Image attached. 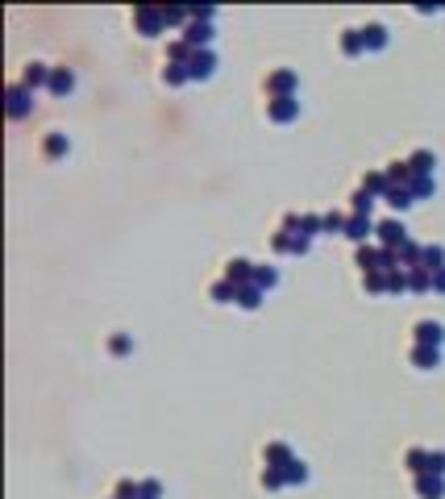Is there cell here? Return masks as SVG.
Here are the masks:
<instances>
[{"instance_id": "1", "label": "cell", "mask_w": 445, "mask_h": 499, "mask_svg": "<svg viewBox=\"0 0 445 499\" xmlns=\"http://www.w3.org/2000/svg\"><path fill=\"white\" fill-rule=\"evenodd\" d=\"M374 238L383 250H404V241H408V225L399 221V216H387V221H379L374 225Z\"/></svg>"}, {"instance_id": "2", "label": "cell", "mask_w": 445, "mask_h": 499, "mask_svg": "<svg viewBox=\"0 0 445 499\" xmlns=\"http://www.w3.org/2000/svg\"><path fill=\"white\" fill-rule=\"evenodd\" d=\"M300 92V75L292 71V67H275L271 75H267V96H296Z\"/></svg>"}, {"instance_id": "3", "label": "cell", "mask_w": 445, "mask_h": 499, "mask_svg": "<svg viewBox=\"0 0 445 499\" xmlns=\"http://www.w3.org/2000/svg\"><path fill=\"white\" fill-rule=\"evenodd\" d=\"M412 346H433V350H441L445 346V325L441 321H429V316L416 321V325H412Z\"/></svg>"}, {"instance_id": "4", "label": "cell", "mask_w": 445, "mask_h": 499, "mask_svg": "<svg viewBox=\"0 0 445 499\" xmlns=\"http://www.w3.org/2000/svg\"><path fill=\"white\" fill-rule=\"evenodd\" d=\"M133 25H138V34L142 38H158L167 21H163V9H133Z\"/></svg>"}, {"instance_id": "5", "label": "cell", "mask_w": 445, "mask_h": 499, "mask_svg": "<svg viewBox=\"0 0 445 499\" xmlns=\"http://www.w3.org/2000/svg\"><path fill=\"white\" fill-rule=\"evenodd\" d=\"M267 117L279 121V125L296 121L300 117V96H275V100H267Z\"/></svg>"}, {"instance_id": "6", "label": "cell", "mask_w": 445, "mask_h": 499, "mask_svg": "<svg viewBox=\"0 0 445 499\" xmlns=\"http://www.w3.org/2000/svg\"><path fill=\"white\" fill-rule=\"evenodd\" d=\"M217 71V50H192L188 59V79H208Z\"/></svg>"}, {"instance_id": "7", "label": "cell", "mask_w": 445, "mask_h": 499, "mask_svg": "<svg viewBox=\"0 0 445 499\" xmlns=\"http://www.w3.org/2000/svg\"><path fill=\"white\" fill-rule=\"evenodd\" d=\"M254 266H258V262H250V258H229L221 279H229L233 287H246V283H254Z\"/></svg>"}, {"instance_id": "8", "label": "cell", "mask_w": 445, "mask_h": 499, "mask_svg": "<svg viewBox=\"0 0 445 499\" xmlns=\"http://www.w3.org/2000/svg\"><path fill=\"white\" fill-rule=\"evenodd\" d=\"M374 225H379V221H371V216L349 213V221H346V238L354 241V246H367V241L374 238Z\"/></svg>"}, {"instance_id": "9", "label": "cell", "mask_w": 445, "mask_h": 499, "mask_svg": "<svg viewBox=\"0 0 445 499\" xmlns=\"http://www.w3.org/2000/svg\"><path fill=\"white\" fill-rule=\"evenodd\" d=\"M29 109H34V92L21 84H9V117H29Z\"/></svg>"}, {"instance_id": "10", "label": "cell", "mask_w": 445, "mask_h": 499, "mask_svg": "<svg viewBox=\"0 0 445 499\" xmlns=\"http://www.w3.org/2000/svg\"><path fill=\"white\" fill-rule=\"evenodd\" d=\"M50 71H54V67L38 63V59H34V63H25V71H21V88H29V92H34V88H50Z\"/></svg>"}, {"instance_id": "11", "label": "cell", "mask_w": 445, "mask_h": 499, "mask_svg": "<svg viewBox=\"0 0 445 499\" xmlns=\"http://www.w3.org/2000/svg\"><path fill=\"white\" fill-rule=\"evenodd\" d=\"M412 491L421 499H445V478L441 475H416L412 478Z\"/></svg>"}, {"instance_id": "12", "label": "cell", "mask_w": 445, "mask_h": 499, "mask_svg": "<svg viewBox=\"0 0 445 499\" xmlns=\"http://www.w3.org/2000/svg\"><path fill=\"white\" fill-rule=\"evenodd\" d=\"M408 166H412V175H437V154L429 146H416L408 154Z\"/></svg>"}, {"instance_id": "13", "label": "cell", "mask_w": 445, "mask_h": 499, "mask_svg": "<svg viewBox=\"0 0 445 499\" xmlns=\"http://www.w3.org/2000/svg\"><path fill=\"white\" fill-rule=\"evenodd\" d=\"M408 362H412L416 371H437V366H441V350H433V346H412V350H408Z\"/></svg>"}, {"instance_id": "14", "label": "cell", "mask_w": 445, "mask_h": 499, "mask_svg": "<svg viewBox=\"0 0 445 499\" xmlns=\"http://www.w3.org/2000/svg\"><path fill=\"white\" fill-rule=\"evenodd\" d=\"M262 462L283 470L287 462H296V453H292V445H287V441H267V450H262Z\"/></svg>"}, {"instance_id": "15", "label": "cell", "mask_w": 445, "mask_h": 499, "mask_svg": "<svg viewBox=\"0 0 445 499\" xmlns=\"http://www.w3.org/2000/svg\"><path fill=\"white\" fill-rule=\"evenodd\" d=\"M358 188H367L371 196H379V200H383V196H387V188H392V179H387V171H362V183H358Z\"/></svg>"}, {"instance_id": "16", "label": "cell", "mask_w": 445, "mask_h": 499, "mask_svg": "<svg viewBox=\"0 0 445 499\" xmlns=\"http://www.w3.org/2000/svg\"><path fill=\"white\" fill-rule=\"evenodd\" d=\"M383 171H387L392 188H408V183H412V166H408V158H392Z\"/></svg>"}, {"instance_id": "17", "label": "cell", "mask_w": 445, "mask_h": 499, "mask_svg": "<svg viewBox=\"0 0 445 499\" xmlns=\"http://www.w3.org/2000/svg\"><path fill=\"white\" fill-rule=\"evenodd\" d=\"M421 266L429 271V275L445 271V246H441V241H429V246H424V262H421Z\"/></svg>"}, {"instance_id": "18", "label": "cell", "mask_w": 445, "mask_h": 499, "mask_svg": "<svg viewBox=\"0 0 445 499\" xmlns=\"http://www.w3.org/2000/svg\"><path fill=\"white\" fill-rule=\"evenodd\" d=\"M75 88V71L71 67H54V71H50V92L54 96H67Z\"/></svg>"}, {"instance_id": "19", "label": "cell", "mask_w": 445, "mask_h": 499, "mask_svg": "<svg viewBox=\"0 0 445 499\" xmlns=\"http://www.w3.org/2000/svg\"><path fill=\"white\" fill-rule=\"evenodd\" d=\"M354 266H358L362 275H374V271H379V246H358V254H354Z\"/></svg>"}, {"instance_id": "20", "label": "cell", "mask_w": 445, "mask_h": 499, "mask_svg": "<svg viewBox=\"0 0 445 499\" xmlns=\"http://www.w3.org/2000/svg\"><path fill=\"white\" fill-rule=\"evenodd\" d=\"M267 300V291L262 287H254V283H246V287H237V308H246V312H254L258 304Z\"/></svg>"}, {"instance_id": "21", "label": "cell", "mask_w": 445, "mask_h": 499, "mask_svg": "<svg viewBox=\"0 0 445 499\" xmlns=\"http://www.w3.org/2000/svg\"><path fill=\"white\" fill-rule=\"evenodd\" d=\"M283 483H287V487H304V483H308V462H304V458L287 462V466H283Z\"/></svg>"}, {"instance_id": "22", "label": "cell", "mask_w": 445, "mask_h": 499, "mask_svg": "<svg viewBox=\"0 0 445 499\" xmlns=\"http://www.w3.org/2000/svg\"><path fill=\"white\" fill-rule=\"evenodd\" d=\"M383 200H387V204H392L396 213H408V208L416 204V196H412L408 188H387V196H383Z\"/></svg>"}, {"instance_id": "23", "label": "cell", "mask_w": 445, "mask_h": 499, "mask_svg": "<svg viewBox=\"0 0 445 499\" xmlns=\"http://www.w3.org/2000/svg\"><path fill=\"white\" fill-rule=\"evenodd\" d=\"M254 287H262V291L279 287V271H275L271 262H258V266H254Z\"/></svg>"}, {"instance_id": "24", "label": "cell", "mask_w": 445, "mask_h": 499, "mask_svg": "<svg viewBox=\"0 0 445 499\" xmlns=\"http://www.w3.org/2000/svg\"><path fill=\"white\" fill-rule=\"evenodd\" d=\"M367 50V38H362V29H342V54H362Z\"/></svg>"}, {"instance_id": "25", "label": "cell", "mask_w": 445, "mask_h": 499, "mask_svg": "<svg viewBox=\"0 0 445 499\" xmlns=\"http://www.w3.org/2000/svg\"><path fill=\"white\" fill-rule=\"evenodd\" d=\"M404 466L412 470V478H416V475H424V470H429V450H421V445H412V450L404 453Z\"/></svg>"}, {"instance_id": "26", "label": "cell", "mask_w": 445, "mask_h": 499, "mask_svg": "<svg viewBox=\"0 0 445 499\" xmlns=\"http://www.w3.org/2000/svg\"><path fill=\"white\" fill-rule=\"evenodd\" d=\"M362 38H367V50H383L387 46V25H379V21L362 25Z\"/></svg>"}, {"instance_id": "27", "label": "cell", "mask_w": 445, "mask_h": 499, "mask_svg": "<svg viewBox=\"0 0 445 499\" xmlns=\"http://www.w3.org/2000/svg\"><path fill=\"white\" fill-rule=\"evenodd\" d=\"M192 50H196V46H188L183 38H171V42H167V63H179V67H188Z\"/></svg>"}, {"instance_id": "28", "label": "cell", "mask_w": 445, "mask_h": 499, "mask_svg": "<svg viewBox=\"0 0 445 499\" xmlns=\"http://www.w3.org/2000/svg\"><path fill=\"white\" fill-rule=\"evenodd\" d=\"M408 191H412L416 200H429V196L437 191V175H412V183H408Z\"/></svg>"}, {"instance_id": "29", "label": "cell", "mask_w": 445, "mask_h": 499, "mask_svg": "<svg viewBox=\"0 0 445 499\" xmlns=\"http://www.w3.org/2000/svg\"><path fill=\"white\" fill-rule=\"evenodd\" d=\"M408 291H416V296L433 291V275H429L424 266H412V271H408Z\"/></svg>"}, {"instance_id": "30", "label": "cell", "mask_w": 445, "mask_h": 499, "mask_svg": "<svg viewBox=\"0 0 445 499\" xmlns=\"http://www.w3.org/2000/svg\"><path fill=\"white\" fill-rule=\"evenodd\" d=\"M374 200H379V196H371V191H367V188H358V191H354V196H349V213H358V216H371Z\"/></svg>"}, {"instance_id": "31", "label": "cell", "mask_w": 445, "mask_h": 499, "mask_svg": "<svg viewBox=\"0 0 445 499\" xmlns=\"http://www.w3.org/2000/svg\"><path fill=\"white\" fill-rule=\"evenodd\" d=\"M208 296H213L217 304H237V287L229 283V279H217V283L208 287Z\"/></svg>"}, {"instance_id": "32", "label": "cell", "mask_w": 445, "mask_h": 499, "mask_svg": "<svg viewBox=\"0 0 445 499\" xmlns=\"http://www.w3.org/2000/svg\"><path fill=\"white\" fill-rule=\"evenodd\" d=\"M300 233H304V238H317V233H324V216L321 213H300Z\"/></svg>"}, {"instance_id": "33", "label": "cell", "mask_w": 445, "mask_h": 499, "mask_svg": "<svg viewBox=\"0 0 445 499\" xmlns=\"http://www.w3.org/2000/svg\"><path fill=\"white\" fill-rule=\"evenodd\" d=\"M163 84H167V88L192 84V79H188V67H179V63H167V67H163Z\"/></svg>"}, {"instance_id": "34", "label": "cell", "mask_w": 445, "mask_h": 499, "mask_svg": "<svg viewBox=\"0 0 445 499\" xmlns=\"http://www.w3.org/2000/svg\"><path fill=\"white\" fill-rule=\"evenodd\" d=\"M258 483H262V491H279V487H287V483H283V470H279V466H262Z\"/></svg>"}, {"instance_id": "35", "label": "cell", "mask_w": 445, "mask_h": 499, "mask_svg": "<svg viewBox=\"0 0 445 499\" xmlns=\"http://www.w3.org/2000/svg\"><path fill=\"white\" fill-rule=\"evenodd\" d=\"M321 216H324V233H346L349 213H337V208H329V213H321Z\"/></svg>"}, {"instance_id": "36", "label": "cell", "mask_w": 445, "mask_h": 499, "mask_svg": "<svg viewBox=\"0 0 445 499\" xmlns=\"http://www.w3.org/2000/svg\"><path fill=\"white\" fill-rule=\"evenodd\" d=\"M138 499H163V483L158 478H138Z\"/></svg>"}, {"instance_id": "37", "label": "cell", "mask_w": 445, "mask_h": 499, "mask_svg": "<svg viewBox=\"0 0 445 499\" xmlns=\"http://www.w3.org/2000/svg\"><path fill=\"white\" fill-rule=\"evenodd\" d=\"M387 291H392V296H399V291H408V271H404V266H396V271H387Z\"/></svg>"}, {"instance_id": "38", "label": "cell", "mask_w": 445, "mask_h": 499, "mask_svg": "<svg viewBox=\"0 0 445 499\" xmlns=\"http://www.w3.org/2000/svg\"><path fill=\"white\" fill-rule=\"evenodd\" d=\"M271 250H275V254H292V233H287L283 225L271 233Z\"/></svg>"}, {"instance_id": "39", "label": "cell", "mask_w": 445, "mask_h": 499, "mask_svg": "<svg viewBox=\"0 0 445 499\" xmlns=\"http://www.w3.org/2000/svg\"><path fill=\"white\" fill-rule=\"evenodd\" d=\"M362 287H367L371 296H383V291H387V275H383V271H374V275H362Z\"/></svg>"}, {"instance_id": "40", "label": "cell", "mask_w": 445, "mask_h": 499, "mask_svg": "<svg viewBox=\"0 0 445 499\" xmlns=\"http://www.w3.org/2000/svg\"><path fill=\"white\" fill-rule=\"evenodd\" d=\"M424 475H441L445 478V450H429V470Z\"/></svg>"}, {"instance_id": "41", "label": "cell", "mask_w": 445, "mask_h": 499, "mask_svg": "<svg viewBox=\"0 0 445 499\" xmlns=\"http://www.w3.org/2000/svg\"><path fill=\"white\" fill-rule=\"evenodd\" d=\"M46 154H50V158L67 154V138H63V133H50V138H46Z\"/></svg>"}, {"instance_id": "42", "label": "cell", "mask_w": 445, "mask_h": 499, "mask_svg": "<svg viewBox=\"0 0 445 499\" xmlns=\"http://www.w3.org/2000/svg\"><path fill=\"white\" fill-rule=\"evenodd\" d=\"M308 246H312V238H304V233H292V254H308Z\"/></svg>"}, {"instance_id": "43", "label": "cell", "mask_w": 445, "mask_h": 499, "mask_svg": "<svg viewBox=\"0 0 445 499\" xmlns=\"http://www.w3.org/2000/svg\"><path fill=\"white\" fill-rule=\"evenodd\" d=\"M108 346H113V354H129V346H133V341H129V337H125V333H117V337H113V341H108Z\"/></svg>"}, {"instance_id": "44", "label": "cell", "mask_w": 445, "mask_h": 499, "mask_svg": "<svg viewBox=\"0 0 445 499\" xmlns=\"http://www.w3.org/2000/svg\"><path fill=\"white\" fill-rule=\"evenodd\" d=\"M433 291H441V296H445V271H437V275H433Z\"/></svg>"}, {"instance_id": "45", "label": "cell", "mask_w": 445, "mask_h": 499, "mask_svg": "<svg viewBox=\"0 0 445 499\" xmlns=\"http://www.w3.org/2000/svg\"><path fill=\"white\" fill-rule=\"evenodd\" d=\"M108 499H117V495H108Z\"/></svg>"}]
</instances>
